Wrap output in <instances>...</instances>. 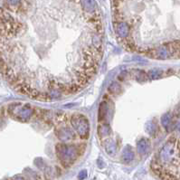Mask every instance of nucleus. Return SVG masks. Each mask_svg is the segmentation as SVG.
<instances>
[{"instance_id": "nucleus-14", "label": "nucleus", "mask_w": 180, "mask_h": 180, "mask_svg": "<svg viewBox=\"0 0 180 180\" xmlns=\"http://www.w3.org/2000/svg\"><path fill=\"white\" fill-rule=\"evenodd\" d=\"M162 72L159 71V70H151L149 72V76L151 78V79H156V78H158L160 75H161Z\"/></svg>"}, {"instance_id": "nucleus-16", "label": "nucleus", "mask_w": 180, "mask_h": 180, "mask_svg": "<svg viewBox=\"0 0 180 180\" xmlns=\"http://www.w3.org/2000/svg\"><path fill=\"white\" fill-rule=\"evenodd\" d=\"M12 180H26V179H24V177H22L17 176V177H15Z\"/></svg>"}, {"instance_id": "nucleus-10", "label": "nucleus", "mask_w": 180, "mask_h": 180, "mask_svg": "<svg viewBox=\"0 0 180 180\" xmlns=\"http://www.w3.org/2000/svg\"><path fill=\"white\" fill-rule=\"evenodd\" d=\"M111 132V128L109 126L106 125H101L98 127V134H99L101 137H104V136H108L110 135Z\"/></svg>"}, {"instance_id": "nucleus-4", "label": "nucleus", "mask_w": 180, "mask_h": 180, "mask_svg": "<svg viewBox=\"0 0 180 180\" xmlns=\"http://www.w3.org/2000/svg\"><path fill=\"white\" fill-rule=\"evenodd\" d=\"M55 134H56L57 138H58L62 142H64V143L71 142L72 140H73L75 138L74 132L72 131V129H70L68 127L57 128Z\"/></svg>"}, {"instance_id": "nucleus-6", "label": "nucleus", "mask_w": 180, "mask_h": 180, "mask_svg": "<svg viewBox=\"0 0 180 180\" xmlns=\"http://www.w3.org/2000/svg\"><path fill=\"white\" fill-rule=\"evenodd\" d=\"M150 148V142L148 138H142L137 143V151L140 155H145L149 152Z\"/></svg>"}, {"instance_id": "nucleus-2", "label": "nucleus", "mask_w": 180, "mask_h": 180, "mask_svg": "<svg viewBox=\"0 0 180 180\" xmlns=\"http://www.w3.org/2000/svg\"><path fill=\"white\" fill-rule=\"evenodd\" d=\"M70 123L72 128L78 134L81 138L87 140L90 135V123L88 119L80 113L72 114L70 118Z\"/></svg>"}, {"instance_id": "nucleus-11", "label": "nucleus", "mask_w": 180, "mask_h": 180, "mask_svg": "<svg viewBox=\"0 0 180 180\" xmlns=\"http://www.w3.org/2000/svg\"><path fill=\"white\" fill-rule=\"evenodd\" d=\"M171 123V114L166 113L161 117V124L165 129H167Z\"/></svg>"}, {"instance_id": "nucleus-12", "label": "nucleus", "mask_w": 180, "mask_h": 180, "mask_svg": "<svg viewBox=\"0 0 180 180\" xmlns=\"http://www.w3.org/2000/svg\"><path fill=\"white\" fill-rule=\"evenodd\" d=\"M157 128H158L157 124L153 121H150L148 123V126H147V128H146V130L149 135L155 136V134H156V132H157Z\"/></svg>"}, {"instance_id": "nucleus-8", "label": "nucleus", "mask_w": 180, "mask_h": 180, "mask_svg": "<svg viewBox=\"0 0 180 180\" xmlns=\"http://www.w3.org/2000/svg\"><path fill=\"white\" fill-rule=\"evenodd\" d=\"M108 104L106 101H102L100 104V108H99V113H98V121L102 122L103 120H105L106 116H107L108 113Z\"/></svg>"}, {"instance_id": "nucleus-1", "label": "nucleus", "mask_w": 180, "mask_h": 180, "mask_svg": "<svg viewBox=\"0 0 180 180\" xmlns=\"http://www.w3.org/2000/svg\"><path fill=\"white\" fill-rule=\"evenodd\" d=\"M55 152L62 165L65 167H70L78 158V147L75 144L58 143L55 146Z\"/></svg>"}, {"instance_id": "nucleus-3", "label": "nucleus", "mask_w": 180, "mask_h": 180, "mask_svg": "<svg viewBox=\"0 0 180 180\" xmlns=\"http://www.w3.org/2000/svg\"><path fill=\"white\" fill-rule=\"evenodd\" d=\"M9 114L14 119L20 121H27L29 120L33 114H34V109L29 104H13L10 105L8 109Z\"/></svg>"}, {"instance_id": "nucleus-13", "label": "nucleus", "mask_w": 180, "mask_h": 180, "mask_svg": "<svg viewBox=\"0 0 180 180\" xmlns=\"http://www.w3.org/2000/svg\"><path fill=\"white\" fill-rule=\"evenodd\" d=\"M108 91L112 94H118V93L120 92V85L117 83H112L109 86Z\"/></svg>"}, {"instance_id": "nucleus-9", "label": "nucleus", "mask_w": 180, "mask_h": 180, "mask_svg": "<svg viewBox=\"0 0 180 180\" xmlns=\"http://www.w3.org/2000/svg\"><path fill=\"white\" fill-rule=\"evenodd\" d=\"M116 144L115 142H114L113 140H109L106 142L105 144V150L106 152H107L109 155H111V156H112V155H114L116 153Z\"/></svg>"}, {"instance_id": "nucleus-15", "label": "nucleus", "mask_w": 180, "mask_h": 180, "mask_svg": "<svg viewBox=\"0 0 180 180\" xmlns=\"http://www.w3.org/2000/svg\"><path fill=\"white\" fill-rule=\"evenodd\" d=\"M87 176H88L87 171L86 170H81L78 175V178H79V180H83L87 177Z\"/></svg>"}, {"instance_id": "nucleus-5", "label": "nucleus", "mask_w": 180, "mask_h": 180, "mask_svg": "<svg viewBox=\"0 0 180 180\" xmlns=\"http://www.w3.org/2000/svg\"><path fill=\"white\" fill-rule=\"evenodd\" d=\"M80 6L87 14H93L98 11V6L95 0H80Z\"/></svg>"}, {"instance_id": "nucleus-7", "label": "nucleus", "mask_w": 180, "mask_h": 180, "mask_svg": "<svg viewBox=\"0 0 180 180\" xmlns=\"http://www.w3.org/2000/svg\"><path fill=\"white\" fill-rule=\"evenodd\" d=\"M134 157H135V155L131 148H130V147H126L123 152H122V156H121L122 161L124 163H129L134 159Z\"/></svg>"}]
</instances>
